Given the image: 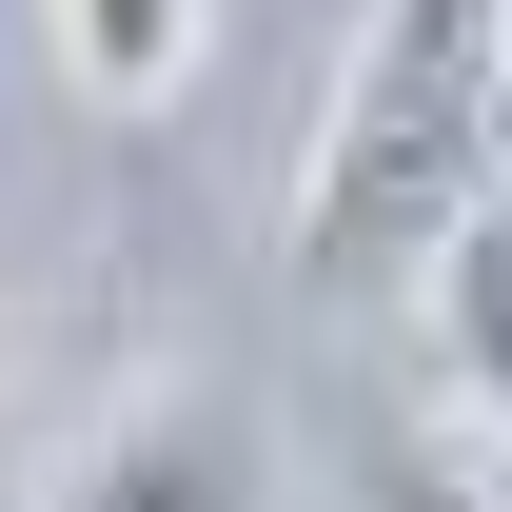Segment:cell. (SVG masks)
Segmentation results:
<instances>
[{
  "mask_svg": "<svg viewBox=\"0 0 512 512\" xmlns=\"http://www.w3.org/2000/svg\"><path fill=\"white\" fill-rule=\"evenodd\" d=\"M434 316H453V394H473V434L512 453V197L434 256Z\"/></svg>",
  "mask_w": 512,
  "mask_h": 512,
  "instance_id": "3",
  "label": "cell"
},
{
  "mask_svg": "<svg viewBox=\"0 0 512 512\" xmlns=\"http://www.w3.org/2000/svg\"><path fill=\"white\" fill-rule=\"evenodd\" d=\"M355 512H512V493H493V473H453L434 434H375V453H355Z\"/></svg>",
  "mask_w": 512,
  "mask_h": 512,
  "instance_id": "5",
  "label": "cell"
},
{
  "mask_svg": "<svg viewBox=\"0 0 512 512\" xmlns=\"http://www.w3.org/2000/svg\"><path fill=\"white\" fill-rule=\"evenodd\" d=\"M493 197H512V0H375L316 158H296V276L316 296H434V256Z\"/></svg>",
  "mask_w": 512,
  "mask_h": 512,
  "instance_id": "1",
  "label": "cell"
},
{
  "mask_svg": "<svg viewBox=\"0 0 512 512\" xmlns=\"http://www.w3.org/2000/svg\"><path fill=\"white\" fill-rule=\"evenodd\" d=\"M40 512H276V473H256V434L217 394H158V414H119Z\"/></svg>",
  "mask_w": 512,
  "mask_h": 512,
  "instance_id": "2",
  "label": "cell"
},
{
  "mask_svg": "<svg viewBox=\"0 0 512 512\" xmlns=\"http://www.w3.org/2000/svg\"><path fill=\"white\" fill-rule=\"evenodd\" d=\"M60 60L99 99H178L197 79V0H60Z\"/></svg>",
  "mask_w": 512,
  "mask_h": 512,
  "instance_id": "4",
  "label": "cell"
}]
</instances>
